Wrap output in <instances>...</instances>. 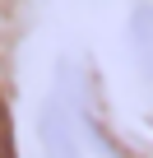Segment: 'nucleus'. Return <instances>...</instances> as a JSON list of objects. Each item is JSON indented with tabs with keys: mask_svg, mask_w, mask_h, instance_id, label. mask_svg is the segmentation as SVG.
Here are the masks:
<instances>
[{
	"mask_svg": "<svg viewBox=\"0 0 153 158\" xmlns=\"http://www.w3.org/2000/svg\"><path fill=\"white\" fill-rule=\"evenodd\" d=\"M0 158H10V130H5V102H0Z\"/></svg>",
	"mask_w": 153,
	"mask_h": 158,
	"instance_id": "nucleus-3",
	"label": "nucleus"
},
{
	"mask_svg": "<svg viewBox=\"0 0 153 158\" xmlns=\"http://www.w3.org/2000/svg\"><path fill=\"white\" fill-rule=\"evenodd\" d=\"M42 139H46V158H84L65 102H51V112H46V121H42Z\"/></svg>",
	"mask_w": 153,
	"mask_h": 158,
	"instance_id": "nucleus-1",
	"label": "nucleus"
},
{
	"mask_svg": "<svg viewBox=\"0 0 153 158\" xmlns=\"http://www.w3.org/2000/svg\"><path fill=\"white\" fill-rule=\"evenodd\" d=\"M130 42H135L139 65L153 74V10H148V5H144V10H135V19H130Z\"/></svg>",
	"mask_w": 153,
	"mask_h": 158,
	"instance_id": "nucleus-2",
	"label": "nucleus"
}]
</instances>
